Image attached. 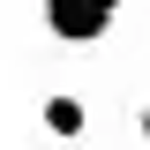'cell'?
Here are the masks:
<instances>
[{
	"label": "cell",
	"instance_id": "6da1fadb",
	"mask_svg": "<svg viewBox=\"0 0 150 150\" xmlns=\"http://www.w3.org/2000/svg\"><path fill=\"white\" fill-rule=\"evenodd\" d=\"M38 23L53 45H105L120 23V0H38Z\"/></svg>",
	"mask_w": 150,
	"mask_h": 150
},
{
	"label": "cell",
	"instance_id": "3957f363",
	"mask_svg": "<svg viewBox=\"0 0 150 150\" xmlns=\"http://www.w3.org/2000/svg\"><path fill=\"white\" fill-rule=\"evenodd\" d=\"M135 135H143V143H150V98H143V105H135Z\"/></svg>",
	"mask_w": 150,
	"mask_h": 150
},
{
	"label": "cell",
	"instance_id": "7a4b0ae2",
	"mask_svg": "<svg viewBox=\"0 0 150 150\" xmlns=\"http://www.w3.org/2000/svg\"><path fill=\"white\" fill-rule=\"evenodd\" d=\"M38 120H45V135H53V143H83V135H90V105H83L75 90H53Z\"/></svg>",
	"mask_w": 150,
	"mask_h": 150
}]
</instances>
